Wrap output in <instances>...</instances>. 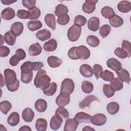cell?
I'll return each mask as SVG.
<instances>
[{
    "mask_svg": "<svg viewBox=\"0 0 131 131\" xmlns=\"http://www.w3.org/2000/svg\"><path fill=\"white\" fill-rule=\"evenodd\" d=\"M19 86V81L17 79V81L15 82V83H14L13 84L11 85L7 86V88L9 91L13 92L16 91L18 89Z\"/></svg>",
    "mask_w": 131,
    "mask_h": 131,
    "instance_id": "91938a15",
    "label": "cell"
},
{
    "mask_svg": "<svg viewBox=\"0 0 131 131\" xmlns=\"http://www.w3.org/2000/svg\"><path fill=\"white\" fill-rule=\"evenodd\" d=\"M55 114L58 115L64 119H68L69 117V113L68 110L63 107H59L55 111Z\"/></svg>",
    "mask_w": 131,
    "mask_h": 131,
    "instance_id": "7dc6e473",
    "label": "cell"
},
{
    "mask_svg": "<svg viewBox=\"0 0 131 131\" xmlns=\"http://www.w3.org/2000/svg\"><path fill=\"white\" fill-rule=\"evenodd\" d=\"M107 118L105 115L101 113H98L91 117V122L96 126H102L106 122Z\"/></svg>",
    "mask_w": 131,
    "mask_h": 131,
    "instance_id": "ba28073f",
    "label": "cell"
},
{
    "mask_svg": "<svg viewBox=\"0 0 131 131\" xmlns=\"http://www.w3.org/2000/svg\"><path fill=\"white\" fill-rule=\"evenodd\" d=\"M57 90V84L55 82H52L50 83L49 88L46 90L43 91V93L47 96H53L55 94Z\"/></svg>",
    "mask_w": 131,
    "mask_h": 131,
    "instance_id": "60d3db41",
    "label": "cell"
},
{
    "mask_svg": "<svg viewBox=\"0 0 131 131\" xmlns=\"http://www.w3.org/2000/svg\"><path fill=\"white\" fill-rule=\"evenodd\" d=\"M115 72L120 80L128 84L129 83L130 81V75L129 72L126 70L124 69H121L120 70Z\"/></svg>",
    "mask_w": 131,
    "mask_h": 131,
    "instance_id": "9a60e30c",
    "label": "cell"
},
{
    "mask_svg": "<svg viewBox=\"0 0 131 131\" xmlns=\"http://www.w3.org/2000/svg\"><path fill=\"white\" fill-rule=\"evenodd\" d=\"M34 112L30 107L25 108L22 112V118L26 122H31L34 119Z\"/></svg>",
    "mask_w": 131,
    "mask_h": 131,
    "instance_id": "d6986e66",
    "label": "cell"
},
{
    "mask_svg": "<svg viewBox=\"0 0 131 131\" xmlns=\"http://www.w3.org/2000/svg\"><path fill=\"white\" fill-rule=\"evenodd\" d=\"M106 110L110 114L114 115L119 111V105L116 102H111L107 105Z\"/></svg>",
    "mask_w": 131,
    "mask_h": 131,
    "instance_id": "e575fe53",
    "label": "cell"
},
{
    "mask_svg": "<svg viewBox=\"0 0 131 131\" xmlns=\"http://www.w3.org/2000/svg\"><path fill=\"white\" fill-rule=\"evenodd\" d=\"M19 115L17 112H14L10 114L7 118V123L11 126H15L19 122Z\"/></svg>",
    "mask_w": 131,
    "mask_h": 131,
    "instance_id": "7402d4cb",
    "label": "cell"
},
{
    "mask_svg": "<svg viewBox=\"0 0 131 131\" xmlns=\"http://www.w3.org/2000/svg\"><path fill=\"white\" fill-rule=\"evenodd\" d=\"M86 42L90 47L95 48L99 45L100 40L97 36L90 35L86 38Z\"/></svg>",
    "mask_w": 131,
    "mask_h": 131,
    "instance_id": "8d00e7d4",
    "label": "cell"
},
{
    "mask_svg": "<svg viewBox=\"0 0 131 131\" xmlns=\"http://www.w3.org/2000/svg\"><path fill=\"white\" fill-rule=\"evenodd\" d=\"M15 16V12L14 9L10 7H7L5 8L1 12L2 18L7 20H10L14 18Z\"/></svg>",
    "mask_w": 131,
    "mask_h": 131,
    "instance_id": "ac0fdd59",
    "label": "cell"
},
{
    "mask_svg": "<svg viewBox=\"0 0 131 131\" xmlns=\"http://www.w3.org/2000/svg\"><path fill=\"white\" fill-rule=\"evenodd\" d=\"M47 74V72L44 70H38L34 80V84L36 88L43 91L49 88L51 78Z\"/></svg>",
    "mask_w": 131,
    "mask_h": 131,
    "instance_id": "6da1fadb",
    "label": "cell"
},
{
    "mask_svg": "<svg viewBox=\"0 0 131 131\" xmlns=\"http://www.w3.org/2000/svg\"><path fill=\"white\" fill-rule=\"evenodd\" d=\"M101 14L104 18L110 19L115 15V12L112 8L104 6L101 10Z\"/></svg>",
    "mask_w": 131,
    "mask_h": 131,
    "instance_id": "f1b7e54d",
    "label": "cell"
},
{
    "mask_svg": "<svg viewBox=\"0 0 131 131\" xmlns=\"http://www.w3.org/2000/svg\"><path fill=\"white\" fill-rule=\"evenodd\" d=\"M114 53L117 56L121 59H125L126 57H128L127 52L120 47H118L115 50Z\"/></svg>",
    "mask_w": 131,
    "mask_h": 131,
    "instance_id": "681fc988",
    "label": "cell"
},
{
    "mask_svg": "<svg viewBox=\"0 0 131 131\" xmlns=\"http://www.w3.org/2000/svg\"><path fill=\"white\" fill-rule=\"evenodd\" d=\"M42 26V24L40 21L38 20H30L27 23V27L31 31H35L40 29Z\"/></svg>",
    "mask_w": 131,
    "mask_h": 131,
    "instance_id": "1f68e13d",
    "label": "cell"
},
{
    "mask_svg": "<svg viewBox=\"0 0 131 131\" xmlns=\"http://www.w3.org/2000/svg\"><path fill=\"white\" fill-rule=\"evenodd\" d=\"M11 32L16 36H18L21 34L24 30V25L22 23L17 21L14 23L11 27Z\"/></svg>",
    "mask_w": 131,
    "mask_h": 131,
    "instance_id": "e0dca14e",
    "label": "cell"
},
{
    "mask_svg": "<svg viewBox=\"0 0 131 131\" xmlns=\"http://www.w3.org/2000/svg\"><path fill=\"white\" fill-rule=\"evenodd\" d=\"M121 46V48L127 52L128 56L129 57L131 56V44L130 42H129L128 40H123L122 42Z\"/></svg>",
    "mask_w": 131,
    "mask_h": 131,
    "instance_id": "f907efd6",
    "label": "cell"
},
{
    "mask_svg": "<svg viewBox=\"0 0 131 131\" xmlns=\"http://www.w3.org/2000/svg\"><path fill=\"white\" fill-rule=\"evenodd\" d=\"M98 2L97 0H86L82 5V10L84 12L91 14L96 9V4Z\"/></svg>",
    "mask_w": 131,
    "mask_h": 131,
    "instance_id": "9c48e42d",
    "label": "cell"
},
{
    "mask_svg": "<svg viewBox=\"0 0 131 131\" xmlns=\"http://www.w3.org/2000/svg\"><path fill=\"white\" fill-rule=\"evenodd\" d=\"M36 37L40 41H44L51 38V33L47 29H42L36 33Z\"/></svg>",
    "mask_w": 131,
    "mask_h": 131,
    "instance_id": "603a6c76",
    "label": "cell"
},
{
    "mask_svg": "<svg viewBox=\"0 0 131 131\" xmlns=\"http://www.w3.org/2000/svg\"><path fill=\"white\" fill-rule=\"evenodd\" d=\"M47 121L45 119L38 118L35 123V128L37 131L46 130L47 128Z\"/></svg>",
    "mask_w": 131,
    "mask_h": 131,
    "instance_id": "d590c367",
    "label": "cell"
},
{
    "mask_svg": "<svg viewBox=\"0 0 131 131\" xmlns=\"http://www.w3.org/2000/svg\"><path fill=\"white\" fill-rule=\"evenodd\" d=\"M107 66L111 69L117 71L122 69V64L117 59L111 58L106 61Z\"/></svg>",
    "mask_w": 131,
    "mask_h": 131,
    "instance_id": "ffe728a7",
    "label": "cell"
},
{
    "mask_svg": "<svg viewBox=\"0 0 131 131\" xmlns=\"http://www.w3.org/2000/svg\"><path fill=\"white\" fill-rule=\"evenodd\" d=\"M32 129L28 125H23L19 129V131H31Z\"/></svg>",
    "mask_w": 131,
    "mask_h": 131,
    "instance_id": "6125c7cd",
    "label": "cell"
},
{
    "mask_svg": "<svg viewBox=\"0 0 131 131\" xmlns=\"http://www.w3.org/2000/svg\"><path fill=\"white\" fill-rule=\"evenodd\" d=\"M15 54L19 58L20 60L24 59L26 56V54L25 51L23 49H20V48L18 49L17 50H16Z\"/></svg>",
    "mask_w": 131,
    "mask_h": 131,
    "instance_id": "6f0895ef",
    "label": "cell"
},
{
    "mask_svg": "<svg viewBox=\"0 0 131 131\" xmlns=\"http://www.w3.org/2000/svg\"><path fill=\"white\" fill-rule=\"evenodd\" d=\"M109 23L111 26L114 28L121 27L124 23L123 19L120 16L115 14L112 18L109 19Z\"/></svg>",
    "mask_w": 131,
    "mask_h": 131,
    "instance_id": "f546056e",
    "label": "cell"
},
{
    "mask_svg": "<svg viewBox=\"0 0 131 131\" xmlns=\"http://www.w3.org/2000/svg\"><path fill=\"white\" fill-rule=\"evenodd\" d=\"M63 122L62 117L58 115H55L53 116L50 121V127L54 130H56L58 129Z\"/></svg>",
    "mask_w": 131,
    "mask_h": 131,
    "instance_id": "30bf717a",
    "label": "cell"
},
{
    "mask_svg": "<svg viewBox=\"0 0 131 131\" xmlns=\"http://www.w3.org/2000/svg\"><path fill=\"white\" fill-rule=\"evenodd\" d=\"M17 1H13L12 0H1V2L5 5H10L12 3H14L16 2Z\"/></svg>",
    "mask_w": 131,
    "mask_h": 131,
    "instance_id": "94428289",
    "label": "cell"
},
{
    "mask_svg": "<svg viewBox=\"0 0 131 131\" xmlns=\"http://www.w3.org/2000/svg\"><path fill=\"white\" fill-rule=\"evenodd\" d=\"M82 130H85V131H90V130H93L95 131V129L89 126H85L82 128Z\"/></svg>",
    "mask_w": 131,
    "mask_h": 131,
    "instance_id": "be15d7a7",
    "label": "cell"
},
{
    "mask_svg": "<svg viewBox=\"0 0 131 131\" xmlns=\"http://www.w3.org/2000/svg\"><path fill=\"white\" fill-rule=\"evenodd\" d=\"M16 15L19 18L26 19L27 18H29V13L28 11H27L24 9H20L17 11Z\"/></svg>",
    "mask_w": 131,
    "mask_h": 131,
    "instance_id": "db71d44e",
    "label": "cell"
},
{
    "mask_svg": "<svg viewBox=\"0 0 131 131\" xmlns=\"http://www.w3.org/2000/svg\"><path fill=\"white\" fill-rule=\"evenodd\" d=\"M45 21L46 25L53 30H55L56 21L55 16L53 14L49 13L46 14L45 16Z\"/></svg>",
    "mask_w": 131,
    "mask_h": 131,
    "instance_id": "d4e9b609",
    "label": "cell"
},
{
    "mask_svg": "<svg viewBox=\"0 0 131 131\" xmlns=\"http://www.w3.org/2000/svg\"><path fill=\"white\" fill-rule=\"evenodd\" d=\"M81 75L85 78H90L93 76L94 73L93 69L88 64H83L79 68Z\"/></svg>",
    "mask_w": 131,
    "mask_h": 131,
    "instance_id": "4fadbf2b",
    "label": "cell"
},
{
    "mask_svg": "<svg viewBox=\"0 0 131 131\" xmlns=\"http://www.w3.org/2000/svg\"><path fill=\"white\" fill-rule=\"evenodd\" d=\"M3 78H2V75L1 74V81H2V82H1V87H3L4 85H5V82H3Z\"/></svg>",
    "mask_w": 131,
    "mask_h": 131,
    "instance_id": "e7e4bbea",
    "label": "cell"
},
{
    "mask_svg": "<svg viewBox=\"0 0 131 131\" xmlns=\"http://www.w3.org/2000/svg\"><path fill=\"white\" fill-rule=\"evenodd\" d=\"M78 124V122L75 118L68 119L65 122L63 130L64 131H75Z\"/></svg>",
    "mask_w": 131,
    "mask_h": 131,
    "instance_id": "7c38bea8",
    "label": "cell"
},
{
    "mask_svg": "<svg viewBox=\"0 0 131 131\" xmlns=\"http://www.w3.org/2000/svg\"><path fill=\"white\" fill-rule=\"evenodd\" d=\"M93 73L96 78L97 80H98L101 77V75L103 72L102 67L99 64H95L93 67Z\"/></svg>",
    "mask_w": 131,
    "mask_h": 131,
    "instance_id": "bcb514c9",
    "label": "cell"
},
{
    "mask_svg": "<svg viewBox=\"0 0 131 131\" xmlns=\"http://www.w3.org/2000/svg\"><path fill=\"white\" fill-rule=\"evenodd\" d=\"M36 2L35 0H23L22 4L24 7L29 10L35 7Z\"/></svg>",
    "mask_w": 131,
    "mask_h": 131,
    "instance_id": "f5cc1de1",
    "label": "cell"
},
{
    "mask_svg": "<svg viewBox=\"0 0 131 131\" xmlns=\"http://www.w3.org/2000/svg\"><path fill=\"white\" fill-rule=\"evenodd\" d=\"M68 11H69V10L67 6L62 4H60L57 5L56 6L54 13L56 16L58 17L62 15L67 14V13H68Z\"/></svg>",
    "mask_w": 131,
    "mask_h": 131,
    "instance_id": "836d02e7",
    "label": "cell"
},
{
    "mask_svg": "<svg viewBox=\"0 0 131 131\" xmlns=\"http://www.w3.org/2000/svg\"><path fill=\"white\" fill-rule=\"evenodd\" d=\"M34 106L37 112L42 113L47 110V102L44 99H39L35 101Z\"/></svg>",
    "mask_w": 131,
    "mask_h": 131,
    "instance_id": "83f0119b",
    "label": "cell"
},
{
    "mask_svg": "<svg viewBox=\"0 0 131 131\" xmlns=\"http://www.w3.org/2000/svg\"><path fill=\"white\" fill-rule=\"evenodd\" d=\"M101 77L104 81L111 82L114 78V74L112 72L105 70L102 72Z\"/></svg>",
    "mask_w": 131,
    "mask_h": 131,
    "instance_id": "f6af8a7d",
    "label": "cell"
},
{
    "mask_svg": "<svg viewBox=\"0 0 131 131\" xmlns=\"http://www.w3.org/2000/svg\"><path fill=\"white\" fill-rule=\"evenodd\" d=\"M92 116L89 114L84 113L83 112H80L77 113L74 118L78 122V123H89L91 121Z\"/></svg>",
    "mask_w": 131,
    "mask_h": 131,
    "instance_id": "5bb4252c",
    "label": "cell"
},
{
    "mask_svg": "<svg viewBox=\"0 0 131 131\" xmlns=\"http://www.w3.org/2000/svg\"><path fill=\"white\" fill-rule=\"evenodd\" d=\"M99 101L98 98L95 95H89L85 97V98L79 103V106L81 109H83L86 107H90L91 103L93 101Z\"/></svg>",
    "mask_w": 131,
    "mask_h": 131,
    "instance_id": "8fae6325",
    "label": "cell"
},
{
    "mask_svg": "<svg viewBox=\"0 0 131 131\" xmlns=\"http://www.w3.org/2000/svg\"><path fill=\"white\" fill-rule=\"evenodd\" d=\"M111 27L108 25H103L99 28V34L102 38H105L110 34Z\"/></svg>",
    "mask_w": 131,
    "mask_h": 131,
    "instance_id": "7bdbcfd3",
    "label": "cell"
},
{
    "mask_svg": "<svg viewBox=\"0 0 131 131\" xmlns=\"http://www.w3.org/2000/svg\"><path fill=\"white\" fill-rule=\"evenodd\" d=\"M70 101V94L64 92H60L56 97L55 102L59 107L67 105Z\"/></svg>",
    "mask_w": 131,
    "mask_h": 131,
    "instance_id": "8992f818",
    "label": "cell"
},
{
    "mask_svg": "<svg viewBox=\"0 0 131 131\" xmlns=\"http://www.w3.org/2000/svg\"><path fill=\"white\" fill-rule=\"evenodd\" d=\"M103 92L108 98L112 97L115 94V91L108 84H104L103 86Z\"/></svg>",
    "mask_w": 131,
    "mask_h": 131,
    "instance_id": "b9f144b4",
    "label": "cell"
},
{
    "mask_svg": "<svg viewBox=\"0 0 131 131\" xmlns=\"http://www.w3.org/2000/svg\"><path fill=\"white\" fill-rule=\"evenodd\" d=\"M47 62L50 67L56 68L59 67L61 65L62 60L55 56H50L47 58Z\"/></svg>",
    "mask_w": 131,
    "mask_h": 131,
    "instance_id": "4316f807",
    "label": "cell"
},
{
    "mask_svg": "<svg viewBox=\"0 0 131 131\" xmlns=\"http://www.w3.org/2000/svg\"><path fill=\"white\" fill-rule=\"evenodd\" d=\"M29 66L32 71H37L41 69L43 67V63L42 62H31L29 61Z\"/></svg>",
    "mask_w": 131,
    "mask_h": 131,
    "instance_id": "816d5d0a",
    "label": "cell"
},
{
    "mask_svg": "<svg viewBox=\"0 0 131 131\" xmlns=\"http://www.w3.org/2000/svg\"><path fill=\"white\" fill-rule=\"evenodd\" d=\"M42 52V48L38 42L32 44L29 48V53L30 56H35L39 55Z\"/></svg>",
    "mask_w": 131,
    "mask_h": 131,
    "instance_id": "cb8c5ba5",
    "label": "cell"
},
{
    "mask_svg": "<svg viewBox=\"0 0 131 131\" xmlns=\"http://www.w3.org/2000/svg\"><path fill=\"white\" fill-rule=\"evenodd\" d=\"M29 61L23 63L20 66L21 70V81L23 83L28 84L33 79V71L31 69L29 63Z\"/></svg>",
    "mask_w": 131,
    "mask_h": 131,
    "instance_id": "7a4b0ae2",
    "label": "cell"
},
{
    "mask_svg": "<svg viewBox=\"0 0 131 131\" xmlns=\"http://www.w3.org/2000/svg\"><path fill=\"white\" fill-rule=\"evenodd\" d=\"M20 60L19 58L15 54L12 56L9 60V63L12 67L16 66Z\"/></svg>",
    "mask_w": 131,
    "mask_h": 131,
    "instance_id": "680465c9",
    "label": "cell"
},
{
    "mask_svg": "<svg viewBox=\"0 0 131 131\" xmlns=\"http://www.w3.org/2000/svg\"><path fill=\"white\" fill-rule=\"evenodd\" d=\"M12 108L11 103L7 100H4L0 103V110L2 113L7 115Z\"/></svg>",
    "mask_w": 131,
    "mask_h": 131,
    "instance_id": "74e56055",
    "label": "cell"
},
{
    "mask_svg": "<svg viewBox=\"0 0 131 131\" xmlns=\"http://www.w3.org/2000/svg\"><path fill=\"white\" fill-rule=\"evenodd\" d=\"M86 22L87 19L84 16L81 15H78L75 17L74 24L75 25L81 27V26H84Z\"/></svg>",
    "mask_w": 131,
    "mask_h": 131,
    "instance_id": "ee69618b",
    "label": "cell"
},
{
    "mask_svg": "<svg viewBox=\"0 0 131 131\" xmlns=\"http://www.w3.org/2000/svg\"><path fill=\"white\" fill-rule=\"evenodd\" d=\"M75 88V84L73 80L70 78L64 79L61 82L60 92H64L68 94H72Z\"/></svg>",
    "mask_w": 131,
    "mask_h": 131,
    "instance_id": "5b68a950",
    "label": "cell"
},
{
    "mask_svg": "<svg viewBox=\"0 0 131 131\" xmlns=\"http://www.w3.org/2000/svg\"><path fill=\"white\" fill-rule=\"evenodd\" d=\"M70 19V18L69 15L68 14H64L58 16L57 19V22L60 25L64 26L69 23Z\"/></svg>",
    "mask_w": 131,
    "mask_h": 131,
    "instance_id": "c3c4849f",
    "label": "cell"
},
{
    "mask_svg": "<svg viewBox=\"0 0 131 131\" xmlns=\"http://www.w3.org/2000/svg\"><path fill=\"white\" fill-rule=\"evenodd\" d=\"M16 39V36H15L11 31H7L6 33H5L4 36V39L6 43L9 46H13L15 43Z\"/></svg>",
    "mask_w": 131,
    "mask_h": 131,
    "instance_id": "4dcf8cb0",
    "label": "cell"
},
{
    "mask_svg": "<svg viewBox=\"0 0 131 131\" xmlns=\"http://www.w3.org/2000/svg\"><path fill=\"white\" fill-rule=\"evenodd\" d=\"M28 12L29 13V19H37L39 17L41 14V12L40 9L36 7H34L29 9L28 10Z\"/></svg>",
    "mask_w": 131,
    "mask_h": 131,
    "instance_id": "ab89813d",
    "label": "cell"
},
{
    "mask_svg": "<svg viewBox=\"0 0 131 131\" xmlns=\"http://www.w3.org/2000/svg\"><path fill=\"white\" fill-rule=\"evenodd\" d=\"M4 77L6 86H10L13 84L17 81L16 74L14 71L10 69H6L4 71Z\"/></svg>",
    "mask_w": 131,
    "mask_h": 131,
    "instance_id": "277c9868",
    "label": "cell"
},
{
    "mask_svg": "<svg viewBox=\"0 0 131 131\" xmlns=\"http://www.w3.org/2000/svg\"><path fill=\"white\" fill-rule=\"evenodd\" d=\"M94 89L93 83L89 81H84L81 84L82 91L86 94H90Z\"/></svg>",
    "mask_w": 131,
    "mask_h": 131,
    "instance_id": "f35d334b",
    "label": "cell"
},
{
    "mask_svg": "<svg viewBox=\"0 0 131 131\" xmlns=\"http://www.w3.org/2000/svg\"><path fill=\"white\" fill-rule=\"evenodd\" d=\"M100 20L97 17H91L88 23V27L89 29L93 32L97 31L99 28Z\"/></svg>",
    "mask_w": 131,
    "mask_h": 131,
    "instance_id": "2e32d148",
    "label": "cell"
},
{
    "mask_svg": "<svg viewBox=\"0 0 131 131\" xmlns=\"http://www.w3.org/2000/svg\"><path fill=\"white\" fill-rule=\"evenodd\" d=\"M77 47H73L70 49L68 52V55L70 58L73 60H77L78 58L76 55V51Z\"/></svg>",
    "mask_w": 131,
    "mask_h": 131,
    "instance_id": "11a10c76",
    "label": "cell"
},
{
    "mask_svg": "<svg viewBox=\"0 0 131 131\" xmlns=\"http://www.w3.org/2000/svg\"><path fill=\"white\" fill-rule=\"evenodd\" d=\"M81 33L80 27L73 25L68 30L67 36L68 39L71 42H75L79 38Z\"/></svg>",
    "mask_w": 131,
    "mask_h": 131,
    "instance_id": "3957f363",
    "label": "cell"
},
{
    "mask_svg": "<svg viewBox=\"0 0 131 131\" xmlns=\"http://www.w3.org/2000/svg\"><path fill=\"white\" fill-rule=\"evenodd\" d=\"M76 53L78 59L81 60L88 59L90 57L91 54L89 49L86 46L83 45L77 47Z\"/></svg>",
    "mask_w": 131,
    "mask_h": 131,
    "instance_id": "52a82bcc",
    "label": "cell"
},
{
    "mask_svg": "<svg viewBox=\"0 0 131 131\" xmlns=\"http://www.w3.org/2000/svg\"><path fill=\"white\" fill-rule=\"evenodd\" d=\"M57 47V43L55 39H51L46 42L43 46V48L47 52H53L55 51Z\"/></svg>",
    "mask_w": 131,
    "mask_h": 131,
    "instance_id": "484cf974",
    "label": "cell"
},
{
    "mask_svg": "<svg viewBox=\"0 0 131 131\" xmlns=\"http://www.w3.org/2000/svg\"><path fill=\"white\" fill-rule=\"evenodd\" d=\"M117 8L122 13H128L131 10V3L127 1H120L117 5Z\"/></svg>",
    "mask_w": 131,
    "mask_h": 131,
    "instance_id": "44dd1931",
    "label": "cell"
},
{
    "mask_svg": "<svg viewBox=\"0 0 131 131\" xmlns=\"http://www.w3.org/2000/svg\"><path fill=\"white\" fill-rule=\"evenodd\" d=\"M10 52V49L7 46H1L0 47V56L1 57H5L7 56Z\"/></svg>",
    "mask_w": 131,
    "mask_h": 131,
    "instance_id": "9f6ffc18",
    "label": "cell"
},
{
    "mask_svg": "<svg viewBox=\"0 0 131 131\" xmlns=\"http://www.w3.org/2000/svg\"><path fill=\"white\" fill-rule=\"evenodd\" d=\"M113 90L115 91H118L122 90L123 88V82L117 77H115L110 82V84Z\"/></svg>",
    "mask_w": 131,
    "mask_h": 131,
    "instance_id": "d6a6232c",
    "label": "cell"
}]
</instances>
